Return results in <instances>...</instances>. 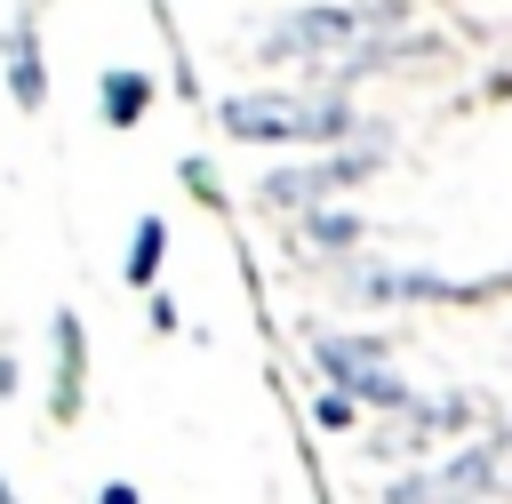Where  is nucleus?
Here are the masks:
<instances>
[{
	"mask_svg": "<svg viewBox=\"0 0 512 504\" xmlns=\"http://www.w3.org/2000/svg\"><path fill=\"white\" fill-rule=\"evenodd\" d=\"M496 488H512V440H488V448H472V456H456V464L392 488L384 504H480V496H496Z\"/></svg>",
	"mask_w": 512,
	"mask_h": 504,
	"instance_id": "3",
	"label": "nucleus"
},
{
	"mask_svg": "<svg viewBox=\"0 0 512 504\" xmlns=\"http://www.w3.org/2000/svg\"><path fill=\"white\" fill-rule=\"evenodd\" d=\"M368 352H376V344H352V336H320V368H328V376H344L360 400H384V408H400L408 392H400V384H392V376H384Z\"/></svg>",
	"mask_w": 512,
	"mask_h": 504,
	"instance_id": "5",
	"label": "nucleus"
},
{
	"mask_svg": "<svg viewBox=\"0 0 512 504\" xmlns=\"http://www.w3.org/2000/svg\"><path fill=\"white\" fill-rule=\"evenodd\" d=\"M312 416H320V424H328V432H344V424H352V400H344V392H328V400H320V408H312Z\"/></svg>",
	"mask_w": 512,
	"mask_h": 504,
	"instance_id": "11",
	"label": "nucleus"
},
{
	"mask_svg": "<svg viewBox=\"0 0 512 504\" xmlns=\"http://www.w3.org/2000/svg\"><path fill=\"white\" fill-rule=\"evenodd\" d=\"M144 104H152V80H144V72H104V120H112V128L144 120Z\"/></svg>",
	"mask_w": 512,
	"mask_h": 504,
	"instance_id": "8",
	"label": "nucleus"
},
{
	"mask_svg": "<svg viewBox=\"0 0 512 504\" xmlns=\"http://www.w3.org/2000/svg\"><path fill=\"white\" fill-rule=\"evenodd\" d=\"M368 168H376V152H336V160H312V168H280V176H264L256 200H264V208H304V200H328V192L360 184Z\"/></svg>",
	"mask_w": 512,
	"mask_h": 504,
	"instance_id": "4",
	"label": "nucleus"
},
{
	"mask_svg": "<svg viewBox=\"0 0 512 504\" xmlns=\"http://www.w3.org/2000/svg\"><path fill=\"white\" fill-rule=\"evenodd\" d=\"M160 248H168V232H160V216H144V224H136V256H128V280H136V288L160 272Z\"/></svg>",
	"mask_w": 512,
	"mask_h": 504,
	"instance_id": "9",
	"label": "nucleus"
},
{
	"mask_svg": "<svg viewBox=\"0 0 512 504\" xmlns=\"http://www.w3.org/2000/svg\"><path fill=\"white\" fill-rule=\"evenodd\" d=\"M8 88H16V104H24V112H40V104H48V72H40V40H32V24H16V32H8Z\"/></svg>",
	"mask_w": 512,
	"mask_h": 504,
	"instance_id": "6",
	"label": "nucleus"
},
{
	"mask_svg": "<svg viewBox=\"0 0 512 504\" xmlns=\"http://www.w3.org/2000/svg\"><path fill=\"white\" fill-rule=\"evenodd\" d=\"M360 296H480V288H456V280H432V272H368L360 280Z\"/></svg>",
	"mask_w": 512,
	"mask_h": 504,
	"instance_id": "7",
	"label": "nucleus"
},
{
	"mask_svg": "<svg viewBox=\"0 0 512 504\" xmlns=\"http://www.w3.org/2000/svg\"><path fill=\"white\" fill-rule=\"evenodd\" d=\"M400 24V0H320V8H296V16H280L272 24V40L256 48V56H272V64H296V56H312V64H328V56H352V48H368V40H384Z\"/></svg>",
	"mask_w": 512,
	"mask_h": 504,
	"instance_id": "1",
	"label": "nucleus"
},
{
	"mask_svg": "<svg viewBox=\"0 0 512 504\" xmlns=\"http://www.w3.org/2000/svg\"><path fill=\"white\" fill-rule=\"evenodd\" d=\"M96 504H136V488H120V480H112V488H104Z\"/></svg>",
	"mask_w": 512,
	"mask_h": 504,
	"instance_id": "12",
	"label": "nucleus"
},
{
	"mask_svg": "<svg viewBox=\"0 0 512 504\" xmlns=\"http://www.w3.org/2000/svg\"><path fill=\"white\" fill-rule=\"evenodd\" d=\"M304 240H312V248H352V240H360V216H312Z\"/></svg>",
	"mask_w": 512,
	"mask_h": 504,
	"instance_id": "10",
	"label": "nucleus"
},
{
	"mask_svg": "<svg viewBox=\"0 0 512 504\" xmlns=\"http://www.w3.org/2000/svg\"><path fill=\"white\" fill-rule=\"evenodd\" d=\"M224 128L248 144H336L352 136V112L328 96H224Z\"/></svg>",
	"mask_w": 512,
	"mask_h": 504,
	"instance_id": "2",
	"label": "nucleus"
}]
</instances>
